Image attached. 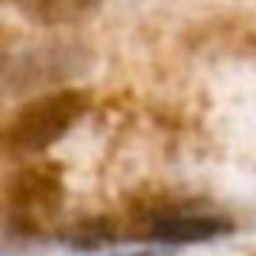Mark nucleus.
<instances>
[{"label":"nucleus","instance_id":"nucleus-3","mask_svg":"<svg viewBox=\"0 0 256 256\" xmlns=\"http://www.w3.org/2000/svg\"><path fill=\"white\" fill-rule=\"evenodd\" d=\"M234 227L218 218H188V214H175V218H156L143 227V237L152 240H169V244H198V240H214L220 234H230Z\"/></svg>","mask_w":256,"mask_h":256},{"label":"nucleus","instance_id":"nucleus-1","mask_svg":"<svg viewBox=\"0 0 256 256\" xmlns=\"http://www.w3.org/2000/svg\"><path fill=\"white\" fill-rule=\"evenodd\" d=\"M88 110L84 91H52L23 104L4 130V146L10 156H36L65 136Z\"/></svg>","mask_w":256,"mask_h":256},{"label":"nucleus","instance_id":"nucleus-2","mask_svg":"<svg viewBox=\"0 0 256 256\" xmlns=\"http://www.w3.org/2000/svg\"><path fill=\"white\" fill-rule=\"evenodd\" d=\"M6 211L23 227H42L56 218L65 201L62 169L56 162H32L23 166L6 178Z\"/></svg>","mask_w":256,"mask_h":256},{"label":"nucleus","instance_id":"nucleus-4","mask_svg":"<svg viewBox=\"0 0 256 256\" xmlns=\"http://www.w3.org/2000/svg\"><path fill=\"white\" fill-rule=\"evenodd\" d=\"M23 16L42 26H68L91 16L100 0H10Z\"/></svg>","mask_w":256,"mask_h":256}]
</instances>
